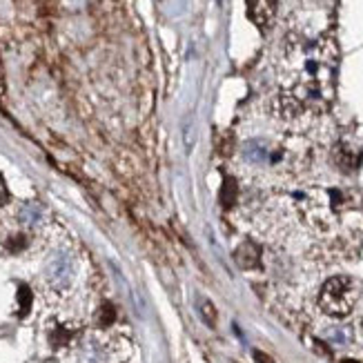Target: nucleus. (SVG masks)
I'll return each mask as SVG.
<instances>
[{"mask_svg": "<svg viewBox=\"0 0 363 363\" xmlns=\"http://www.w3.org/2000/svg\"><path fill=\"white\" fill-rule=\"evenodd\" d=\"M357 303V285L348 276H332L328 279L319 292V307L328 316L344 319L352 312Z\"/></svg>", "mask_w": 363, "mask_h": 363, "instance_id": "1", "label": "nucleus"}, {"mask_svg": "<svg viewBox=\"0 0 363 363\" xmlns=\"http://www.w3.org/2000/svg\"><path fill=\"white\" fill-rule=\"evenodd\" d=\"M74 276V263L69 256L58 254L47 265V281L54 287H65Z\"/></svg>", "mask_w": 363, "mask_h": 363, "instance_id": "2", "label": "nucleus"}, {"mask_svg": "<svg viewBox=\"0 0 363 363\" xmlns=\"http://www.w3.org/2000/svg\"><path fill=\"white\" fill-rule=\"evenodd\" d=\"M248 16L259 29H268L276 16V0H248Z\"/></svg>", "mask_w": 363, "mask_h": 363, "instance_id": "3", "label": "nucleus"}, {"mask_svg": "<svg viewBox=\"0 0 363 363\" xmlns=\"http://www.w3.org/2000/svg\"><path fill=\"white\" fill-rule=\"evenodd\" d=\"M234 259H237V263L241 265V268L250 270V268H256V265H259L261 252L254 243H243L241 248L237 250V254H234Z\"/></svg>", "mask_w": 363, "mask_h": 363, "instance_id": "4", "label": "nucleus"}, {"mask_svg": "<svg viewBox=\"0 0 363 363\" xmlns=\"http://www.w3.org/2000/svg\"><path fill=\"white\" fill-rule=\"evenodd\" d=\"M20 221H23V226H36L40 221V208H36V205L20 208Z\"/></svg>", "mask_w": 363, "mask_h": 363, "instance_id": "5", "label": "nucleus"}, {"mask_svg": "<svg viewBox=\"0 0 363 363\" xmlns=\"http://www.w3.org/2000/svg\"><path fill=\"white\" fill-rule=\"evenodd\" d=\"M99 326H103V328H108V326H112L114 323V319H116V310H114V305L112 303H103L101 305V310H99Z\"/></svg>", "mask_w": 363, "mask_h": 363, "instance_id": "6", "label": "nucleus"}, {"mask_svg": "<svg viewBox=\"0 0 363 363\" xmlns=\"http://www.w3.org/2000/svg\"><path fill=\"white\" fill-rule=\"evenodd\" d=\"M234 196H237V185H234V180L232 178H226V183H223V203L226 205H232L234 203Z\"/></svg>", "mask_w": 363, "mask_h": 363, "instance_id": "7", "label": "nucleus"}, {"mask_svg": "<svg viewBox=\"0 0 363 363\" xmlns=\"http://www.w3.org/2000/svg\"><path fill=\"white\" fill-rule=\"evenodd\" d=\"M18 303H20V314H27V310L31 305V292H29V287H20L18 290Z\"/></svg>", "mask_w": 363, "mask_h": 363, "instance_id": "8", "label": "nucleus"}, {"mask_svg": "<svg viewBox=\"0 0 363 363\" xmlns=\"http://www.w3.org/2000/svg\"><path fill=\"white\" fill-rule=\"evenodd\" d=\"M25 241H27V239L23 237V234H16V237H12V239L7 241V250L16 254V252H20V250H23L25 245H27Z\"/></svg>", "mask_w": 363, "mask_h": 363, "instance_id": "9", "label": "nucleus"}, {"mask_svg": "<svg viewBox=\"0 0 363 363\" xmlns=\"http://www.w3.org/2000/svg\"><path fill=\"white\" fill-rule=\"evenodd\" d=\"M203 312H205V319H210V323L214 326L217 314H214V307H212V303H205V305H203Z\"/></svg>", "mask_w": 363, "mask_h": 363, "instance_id": "10", "label": "nucleus"}, {"mask_svg": "<svg viewBox=\"0 0 363 363\" xmlns=\"http://www.w3.org/2000/svg\"><path fill=\"white\" fill-rule=\"evenodd\" d=\"M5 199H7V187H5V180L0 178V203H5Z\"/></svg>", "mask_w": 363, "mask_h": 363, "instance_id": "11", "label": "nucleus"}, {"mask_svg": "<svg viewBox=\"0 0 363 363\" xmlns=\"http://www.w3.org/2000/svg\"><path fill=\"white\" fill-rule=\"evenodd\" d=\"M344 363H357V361H344Z\"/></svg>", "mask_w": 363, "mask_h": 363, "instance_id": "12", "label": "nucleus"}, {"mask_svg": "<svg viewBox=\"0 0 363 363\" xmlns=\"http://www.w3.org/2000/svg\"><path fill=\"white\" fill-rule=\"evenodd\" d=\"M361 330H363V319H361Z\"/></svg>", "mask_w": 363, "mask_h": 363, "instance_id": "13", "label": "nucleus"}]
</instances>
